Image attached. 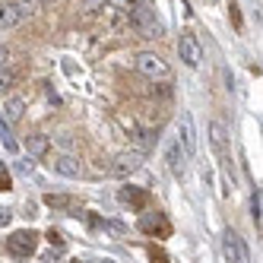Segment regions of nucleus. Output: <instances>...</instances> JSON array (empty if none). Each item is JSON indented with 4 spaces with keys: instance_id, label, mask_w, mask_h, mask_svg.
Masks as SVG:
<instances>
[{
    "instance_id": "nucleus-21",
    "label": "nucleus",
    "mask_w": 263,
    "mask_h": 263,
    "mask_svg": "<svg viewBox=\"0 0 263 263\" xmlns=\"http://www.w3.org/2000/svg\"><path fill=\"white\" fill-rule=\"evenodd\" d=\"M149 260H153V263H168V257H165L162 248H153V251H149Z\"/></svg>"
},
{
    "instance_id": "nucleus-7",
    "label": "nucleus",
    "mask_w": 263,
    "mask_h": 263,
    "mask_svg": "<svg viewBox=\"0 0 263 263\" xmlns=\"http://www.w3.org/2000/svg\"><path fill=\"white\" fill-rule=\"evenodd\" d=\"M187 159H191V156L184 153V146H181L178 140H172V143L165 146V162H168V172H172L175 178H184V172H187Z\"/></svg>"
},
{
    "instance_id": "nucleus-23",
    "label": "nucleus",
    "mask_w": 263,
    "mask_h": 263,
    "mask_svg": "<svg viewBox=\"0 0 263 263\" xmlns=\"http://www.w3.org/2000/svg\"><path fill=\"white\" fill-rule=\"evenodd\" d=\"M105 229H108V232H115V235H124V232H127L121 222H105Z\"/></svg>"
},
{
    "instance_id": "nucleus-3",
    "label": "nucleus",
    "mask_w": 263,
    "mask_h": 263,
    "mask_svg": "<svg viewBox=\"0 0 263 263\" xmlns=\"http://www.w3.org/2000/svg\"><path fill=\"white\" fill-rule=\"evenodd\" d=\"M35 248H39V235H35L32 229H20V232H13V235L7 238V251H10L13 257H20V260L32 257Z\"/></svg>"
},
{
    "instance_id": "nucleus-18",
    "label": "nucleus",
    "mask_w": 263,
    "mask_h": 263,
    "mask_svg": "<svg viewBox=\"0 0 263 263\" xmlns=\"http://www.w3.org/2000/svg\"><path fill=\"white\" fill-rule=\"evenodd\" d=\"M260 210H263V200H260V191H254V197H251V216L257 222V229H260Z\"/></svg>"
},
{
    "instance_id": "nucleus-16",
    "label": "nucleus",
    "mask_w": 263,
    "mask_h": 263,
    "mask_svg": "<svg viewBox=\"0 0 263 263\" xmlns=\"http://www.w3.org/2000/svg\"><path fill=\"white\" fill-rule=\"evenodd\" d=\"M26 149H29V159H45L48 149H51V137L32 134V137H26Z\"/></svg>"
},
{
    "instance_id": "nucleus-4",
    "label": "nucleus",
    "mask_w": 263,
    "mask_h": 263,
    "mask_svg": "<svg viewBox=\"0 0 263 263\" xmlns=\"http://www.w3.org/2000/svg\"><path fill=\"white\" fill-rule=\"evenodd\" d=\"M210 143H213V149H216L219 162L225 165V172L232 175V156H229V134H225V124L210 121Z\"/></svg>"
},
{
    "instance_id": "nucleus-5",
    "label": "nucleus",
    "mask_w": 263,
    "mask_h": 263,
    "mask_svg": "<svg viewBox=\"0 0 263 263\" xmlns=\"http://www.w3.org/2000/svg\"><path fill=\"white\" fill-rule=\"evenodd\" d=\"M140 168H143V153H140V149H134V153H121L115 162H111L108 172L115 175V178H130L134 172H140Z\"/></svg>"
},
{
    "instance_id": "nucleus-8",
    "label": "nucleus",
    "mask_w": 263,
    "mask_h": 263,
    "mask_svg": "<svg viewBox=\"0 0 263 263\" xmlns=\"http://www.w3.org/2000/svg\"><path fill=\"white\" fill-rule=\"evenodd\" d=\"M222 251H225V260H229V263H251V251H248V244H244L235 232L225 235Z\"/></svg>"
},
{
    "instance_id": "nucleus-10",
    "label": "nucleus",
    "mask_w": 263,
    "mask_h": 263,
    "mask_svg": "<svg viewBox=\"0 0 263 263\" xmlns=\"http://www.w3.org/2000/svg\"><path fill=\"white\" fill-rule=\"evenodd\" d=\"M23 115H26V99H23V96H10L4 105H0V121H4L7 127L20 124Z\"/></svg>"
},
{
    "instance_id": "nucleus-1",
    "label": "nucleus",
    "mask_w": 263,
    "mask_h": 263,
    "mask_svg": "<svg viewBox=\"0 0 263 263\" xmlns=\"http://www.w3.org/2000/svg\"><path fill=\"white\" fill-rule=\"evenodd\" d=\"M127 23H130V29H134L140 39H159L162 35V23L156 20V13L146 4H140V0L127 10Z\"/></svg>"
},
{
    "instance_id": "nucleus-20",
    "label": "nucleus",
    "mask_w": 263,
    "mask_h": 263,
    "mask_svg": "<svg viewBox=\"0 0 263 263\" xmlns=\"http://www.w3.org/2000/svg\"><path fill=\"white\" fill-rule=\"evenodd\" d=\"M13 187V178H10V172H7V165L0 162V191H10Z\"/></svg>"
},
{
    "instance_id": "nucleus-11",
    "label": "nucleus",
    "mask_w": 263,
    "mask_h": 263,
    "mask_svg": "<svg viewBox=\"0 0 263 263\" xmlns=\"http://www.w3.org/2000/svg\"><path fill=\"white\" fill-rule=\"evenodd\" d=\"M51 168H54V175H61V178H80V175H83V165H80V159H77V156H70V153H64V156H54Z\"/></svg>"
},
{
    "instance_id": "nucleus-24",
    "label": "nucleus",
    "mask_w": 263,
    "mask_h": 263,
    "mask_svg": "<svg viewBox=\"0 0 263 263\" xmlns=\"http://www.w3.org/2000/svg\"><path fill=\"white\" fill-rule=\"evenodd\" d=\"M111 4H115V7H121V10L127 13L130 7H134V4H137V0H111Z\"/></svg>"
},
{
    "instance_id": "nucleus-6",
    "label": "nucleus",
    "mask_w": 263,
    "mask_h": 263,
    "mask_svg": "<svg viewBox=\"0 0 263 263\" xmlns=\"http://www.w3.org/2000/svg\"><path fill=\"white\" fill-rule=\"evenodd\" d=\"M178 54H181V61H184L187 67H200V61H203V48H200V42H197V35L184 32L181 39H178Z\"/></svg>"
},
{
    "instance_id": "nucleus-19",
    "label": "nucleus",
    "mask_w": 263,
    "mask_h": 263,
    "mask_svg": "<svg viewBox=\"0 0 263 263\" xmlns=\"http://www.w3.org/2000/svg\"><path fill=\"white\" fill-rule=\"evenodd\" d=\"M0 140H4V149H7V153H16V149H20V146H16V140L10 137V127L0 130Z\"/></svg>"
},
{
    "instance_id": "nucleus-13",
    "label": "nucleus",
    "mask_w": 263,
    "mask_h": 263,
    "mask_svg": "<svg viewBox=\"0 0 263 263\" xmlns=\"http://www.w3.org/2000/svg\"><path fill=\"white\" fill-rule=\"evenodd\" d=\"M118 200H121L124 206H134V210H146V206H149V194L143 191V187H134V184H130V187H121V191H118Z\"/></svg>"
},
{
    "instance_id": "nucleus-12",
    "label": "nucleus",
    "mask_w": 263,
    "mask_h": 263,
    "mask_svg": "<svg viewBox=\"0 0 263 263\" xmlns=\"http://www.w3.org/2000/svg\"><path fill=\"white\" fill-rule=\"evenodd\" d=\"M45 203L51 206V210H58V213H70V216H80V210H83L80 197H70V194H48V197H45Z\"/></svg>"
},
{
    "instance_id": "nucleus-26",
    "label": "nucleus",
    "mask_w": 263,
    "mask_h": 263,
    "mask_svg": "<svg viewBox=\"0 0 263 263\" xmlns=\"http://www.w3.org/2000/svg\"><path fill=\"white\" fill-rule=\"evenodd\" d=\"M0 70H4V64H0Z\"/></svg>"
},
{
    "instance_id": "nucleus-9",
    "label": "nucleus",
    "mask_w": 263,
    "mask_h": 263,
    "mask_svg": "<svg viewBox=\"0 0 263 263\" xmlns=\"http://www.w3.org/2000/svg\"><path fill=\"white\" fill-rule=\"evenodd\" d=\"M140 232H143V235L168 238V235H172V225H168V219H165L162 213H143V219H140Z\"/></svg>"
},
{
    "instance_id": "nucleus-14",
    "label": "nucleus",
    "mask_w": 263,
    "mask_h": 263,
    "mask_svg": "<svg viewBox=\"0 0 263 263\" xmlns=\"http://www.w3.org/2000/svg\"><path fill=\"white\" fill-rule=\"evenodd\" d=\"M178 143L184 146V153H187V156H194V149H197V140H194L191 115H181V124H178Z\"/></svg>"
},
{
    "instance_id": "nucleus-15",
    "label": "nucleus",
    "mask_w": 263,
    "mask_h": 263,
    "mask_svg": "<svg viewBox=\"0 0 263 263\" xmlns=\"http://www.w3.org/2000/svg\"><path fill=\"white\" fill-rule=\"evenodd\" d=\"M20 26H23V16L16 13V7L10 4V0H4V4H0V32L20 29Z\"/></svg>"
},
{
    "instance_id": "nucleus-17",
    "label": "nucleus",
    "mask_w": 263,
    "mask_h": 263,
    "mask_svg": "<svg viewBox=\"0 0 263 263\" xmlns=\"http://www.w3.org/2000/svg\"><path fill=\"white\" fill-rule=\"evenodd\" d=\"M10 4L16 7V13H20L23 20H29V16H35L42 10V0H10Z\"/></svg>"
},
{
    "instance_id": "nucleus-25",
    "label": "nucleus",
    "mask_w": 263,
    "mask_h": 263,
    "mask_svg": "<svg viewBox=\"0 0 263 263\" xmlns=\"http://www.w3.org/2000/svg\"><path fill=\"white\" fill-rule=\"evenodd\" d=\"M102 263H115V260H102Z\"/></svg>"
},
{
    "instance_id": "nucleus-22",
    "label": "nucleus",
    "mask_w": 263,
    "mask_h": 263,
    "mask_svg": "<svg viewBox=\"0 0 263 263\" xmlns=\"http://www.w3.org/2000/svg\"><path fill=\"white\" fill-rule=\"evenodd\" d=\"M48 241L54 244V248H64V235H61V232H54V229L48 232Z\"/></svg>"
},
{
    "instance_id": "nucleus-2",
    "label": "nucleus",
    "mask_w": 263,
    "mask_h": 263,
    "mask_svg": "<svg viewBox=\"0 0 263 263\" xmlns=\"http://www.w3.org/2000/svg\"><path fill=\"white\" fill-rule=\"evenodd\" d=\"M134 67H137L140 77L153 80V83H168L172 80V64H168L165 58H159V54H153V51H143Z\"/></svg>"
}]
</instances>
